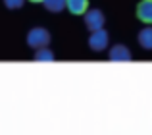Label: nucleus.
Returning a JSON list of instances; mask_svg holds the SVG:
<instances>
[{"instance_id": "f257e3e1", "label": "nucleus", "mask_w": 152, "mask_h": 135, "mask_svg": "<svg viewBox=\"0 0 152 135\" xmlns=\"http://www.w3.org/2000/svg\"><path fill=\"white\" fill-rule=\"evenodd\" d=\"M50 43V33L48 29H45V27H33V29L27 33V45L31 46V48H42V46H46Z\"/></svg>"}, {"instance_id": "f03ea898", "label": "nucleus", "mask_w": 152, "mask_h": 135, "mask_svg": "<svg viewBox=\"0 0 152 135\" xmlns=\"http://www.w3.org/2000/svg\"><path fill=\"white\" fill-rule=\"evenodd\" d=\"M108 43H110V37H108L106 29H96V31H91V37H89V46L91 50H94V52H100L108 46Z\"/></svg>"}, {"instance_id": "7ed1b4c3", "label": "nucleus", "mask_w": 152, "mask_h": 135, "mask_svg": "<svg viewBox=\"0 0 152 135\" xmlns=\"http://www.w3.org/2000/svg\"><path fill=\"white\" fill-rule=\"evenodd\" d=\"M83 18H85V25H87L89 31L102 29L104 23H106V18H104V14L100 10H87L85 14H83Z\"/></svg>"}, {"instance_id": "20e7f679", "label": "nucleus", "mask_w": 152, "mask_h": 135, "mask_svg": "<svg viewBox=\"0 0 152 135\" xmlns=\"http://www.w3.org/2000/svg\"><path fill=\"white\" fill-rule=\"evenodd\" d=\"M137 18L142 23H148L152 25V0H142L137 6Z\"/></svg>"}, {"instance_id": "39448f33", "label": "nucleus", "mask_w": 152, "mask_h": 135, "mask_svg": "<svg viewBox=\"0 0 152 135\" xmlns=\"http://www.w3.org/2000/svg\"><path fill=\"white\" fill-rule=\"evenodd\" d=\"M110 60L112 62H129L131 60V52L125 45H115L110 50Z\"/></svg>"}, {"instance_id": "423d86ee", "label": "nucleus", "mask_w": 152, "mask_h": 135, "mask_svg": "<svg viewBox=\"0 0 152 135\" xmlns=\"http://www.w3.org/2000/svg\"><path fill=\"white\" fill-rule=\"evenodd\" d=\"M66 8L73 15H83L87 10H89V0H67Z\"/></svg>"}, {"instance_id": "0eeeda50", "label": "nucleus", "mask_w": 152, "mask_h": 135, "mask_svg": "<svg viewBox=\"0 0 152 135\" xmlns=\"http://www.w3.org/2000/svg\"><path fill=\"white\" fill-rule=\"evenodd\" d=\"M139 45L146 50L152 48V27H145L139 31Z\"/></svg>"}, {"instance_id": "6e6552de", "label": "nucleus", "mask_w": 152, "mask_h": 135, "mask_svg": "<svg viewBox=\"0 0 152 135\" xmlns=\"http://www.w3.org/2000/svg\"><path fill=\"white\" fill-rule=\"evenodd\" d=\"M66 2L67 0H45V8L48 12H52V14H60V12L66 8Z\"/></svg>"}, {"instance_id": "1a4fd4ad", "label": "nucleus", "mask_w": 152, "mask_h": 135, "mask_svg": "<svg viewBox=\"0 0 152 135\" xmlns=\"http://www.w3.org/2000/svg\"><path fill=\"white\" fill-rule=\"evenodd\" d=\"M35 60H37V62H54V52H52L50 48H46V46L37 48V52H35Z\"/></svg>"}, {"instance_id": "9d476101", "label": "nucleus", "mask_w": 152, "mask_h": 135, "mask_svg": "<svg viewBox=\"0 0 152 135\" xmlns=\"http://www.w3.org/2000/svg\"><path fill=\"white\" fill-rule=\"evenodd\" d=\"M23 2H25V0H4V6H6L8 10H19V8L23 6Z\"/></svg>"}, {"instance_id": "9b49d317", "label": "nucleus", "mask_w": 152, "mask_h": 135, "mask_svg": "<svg viewBox=\"0 0 152 135\" xmlns=\"http://www.w3.org/2000/svg\"><path fill=\"white\" fill-rule=\"evenodd\" d=\"M29 2H35V4H37V2H45V0H29Z\"/></svg>"}]
</instances>
